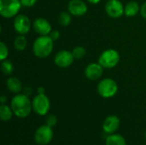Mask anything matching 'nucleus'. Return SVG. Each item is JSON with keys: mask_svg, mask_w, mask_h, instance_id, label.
<instances>
[{"mask_svg": "<svg viewBox=\"0 0 146 145\" xmlns=\"http://www.w3.org/2000/svg\"><path fill=\"white\" fill-rule=\"evenodd\" d=\"M14 46H15V50L18 51L25 50L27 46V39L25 37V35L19 34L14 41Z\"/></svg>", "mask_w": 146, "mask_h": 145, "instance_id": "6ab92c4d", "label": "nucleus"}, {"mask_svg": "<svg viewBox=\"0 0 146 145\" xmlns=\"http://www.w3.org/2000/svg\"><path fill=\"white\" fill-rule=\"evenodd\" d=\"M22 92H23V94H25V95H27V96L29 97V96H31L32 93H33V89H32L31 86H26V87L23 88Z\"/></svg>", "mask_w": 146, "mask_h": 145, "instance_id": "bb28decb", "label": "nucleus"}, {"mask_svg": "<svg viewBox=\"0 0 146 145\" xmlns=\"http://www.w3.org/2000/svg\"><path fill=\"white\" fill-rule=\"evenodd\" d=\"M140 15L143 18L146 19V1L140 7Z\"/></svg>", "mask_w": 146, "mask_h": 145, "instance_id": "cd10ccee", "label": "nucleus"}, {"mask_svg": "<svg viewBox=\"0 0 146 145\" xmlns=\"http://www.w3.org/2000/svg\"><path fill=\"white\" fill-rule=\"evenodd\" d=\"M37 1L38 0H21V5L23 7L31 8L37 3Z\"/></svg>", "mask_w": 146, "mask_h": 145, "instance_id": "393cba45", "label": "nucleus"}, {"mask_svg": "<svg viewBox=\"0 0 146 145\" xmlns=\"http://www.w3.org/2000/svg\"><path fill=\"white\" fill-rule=\"evenodd\" d=\"M14 112L10 106L7 104H1L0 105V119L2 121H9L13 117Z\"/></svg>", "mask_w": 146, "mask_h": 145, "instance_id": "a211bd4d", "label": "nucleus"}, {"mask_svg": "<svg viewBox=\"0 0 146 145\" xmlns=\"http://www.w3.org/2000/svg\"><path fill=\"white\" fill-rule=\"evenodd\" d=\"M7 100H8V98H7V97L5 95H2L0 97V103H1V104H6Z\"/></svg>", "mask_w": 146, "mask_h": 145, "instance_id": "c756f323", "label": "nucleus"}, {"mask_svg": "<svg viewBox=\"0 0 146 145\" xmlns=\"http://www.w3.org/2000/svg\"><path fill=\"white\" fill-rule=\"evenodd\" d=\"M33 30L39 35H49L51 32V25L48 20L44 18H37L33 23Z\"/></svg>", "mask_w": 146, "mask_h": 145, "instance_id": "4468645a", "label": "nucleus"}, {"mask_svg": "<svg viewBox=\"0 0 146 145\" xmlns=\"http://www.w3.org/2000/svg\"><path fill=\"white\" fill-rule=\"evenodd\" d=\"M72 21L71 14L69 12H61L58 15V22L62 26H68Z\"/></svg>", "mask_w": 146, "mask_h": 145, "instance_id": "412c9836", "label": "nucleus"}, {"mask_svg": "<svg viewBox=\"0 0 146 145\" xmlns=\"http://www.w3.org/2000/svg\"><path fill=\"white\" fill-rule=\"evenodd\" d=\"M6 86L10 92L15 94H19L23 90L21 81L18 78L14 76H10L9 78H8V79L6 80Z\"/></svg>", "mask_w": 146, "mask_h": 145, "instance_id": "2eb2a0df", "label": "nucleus"}, {"mask_svg": "<svg viewBox=\"0 0 146 145\" xmlns=\"http://www.w3.org/2000/svg\"><path fill=\"white\" fill-rule=\"evenodd\" d=\"M145 138H146V132H145Z\"/></svg>", "mask_w": 146, "mask_h": 145, "instance_id": "2f4dec72", "label": "nucleus"}, {"mask_svg": "<svg viewBox=\"0 0 146 145\" xmlns=\"http://www.w3.org/2000/svg\"><path fill=\"white\" fill-rule=\"evenodd\" d=\"M10 107L14 112V115L21 119L29 116L33 110V105L29 97L23 93L15 94L13 97L10 102Z\"/></svg>", "mask_w": 146, "mask_h": 145, "instance_id": "f257e3e1", "label": "nucleus"}, {"mask_svg": "<svg viewBox=\"0 0 146 145\" xmlns=\"http://www.w3.org/2000/svg\"><path fill=\"white\" fill-rule=\"evenodd\" d=\"M45 124L50 127H54L57 124V117L55 115H48L45 119Z\"/></svg>", "mask_w": 146, "mask_h": 145, "instance_id": "b1692460", "label": "nucleus"}, {"mask_svg": "<svg viewBox=\"0 0 146 145\" xmlns=\"http://www.w3.org/2000/svg\"><path fill=\"white\" fill-rule=\"evenodd\" d=\"M38 94H45V88L44 86H38L37 89Z\"/></svg>", "mask_w": 146, "mask_h": 145, "instance_id": "c85d7f7f", "label": "nucleus"}, {"mask_svg": "<svg viewBox=\"0 0 146 145\" xmlns=\"http://www.w3.org/2000/svg\"><path fill=\"white\" fill-rule=\"evenodd\" d=\"M87 1L92 4H98L101 2V0H87Z\"/></svg>", "mask_w": 146, "mask_h": 145, "instance_id": "7c9ffc66", "label": "nucleus"}, {"mask_svg": "<svg viewBox=\"0 0 146 145\" xmlns=\"http://www.w3.org/2000/svg\"><path fill=\"white\" fill-rule=\"evenodd\" d=\"M54 138L53 127L43 125L38 126L34 132V141L38 145L49 144Z\"/></svg>", "mask_w": 146, "mask_h": 145, "instance_id": "0eeeda50", "label": "nucleus"}, {"mask_svg": "<svg viewBox=\"0 0 146 145\" xmlns=\"http://www.w3.org/2000/svg\"><path fill=\"white\" fill-rule=\"evenodd\" d=\"M117 91L118 85L113 79H103L98 85V92L103 98H111L116 95Z\"/></svg>", "mask_w": 146, "mask_h": 145, "instance_id": "20e7f679", "label": "nucleus"}, {"mask_svg": "<svg viewBox=\"0 0 146 145\" xmlns=\"http://www.w3.org/2000/svg\"><path fill=\"white\" fill-rule=\"evenodd\" d=\"M72 53H73V56L74 57V59L76 60H80L82 59L86 54V50L84 47L82 46H76L72 50Z\"/></svg>", "mask_w": 146, "mask_h": 145, "instance_id": "4be33fe9", "label": "nucleus"}, {"mask_svg": "<svg viewBox=\"0 0 146 145\" xmlns=\"http://www.w3.org/2000/svg\"><path fill=\"white\" fill-rule=\"evenodd\" d=\"M49 36H50V37L51 38V39L55 42V41H56V40L59 39L61 34H60V32H59V31L55 30V31H51L50 33L49 34Z\"/></svg>", "mask_w": 146, "mask_h": 145, "instance_id": "a878e982", "label": "nucleus"}, {"mask_svg": "<svg viewBox=\"0 0 146 145\" xmlns=\"http://www.w3.org/2000/svg\"><path fill=\"white\" fill-rule=\"evenodd\" d=\"M10 145H13V144H10Z\"/></svg>", "mask_w": 146, "mask_h": 145, "instance_id": "473e14b6", "label": "nucleus"}, {"mask_svg": "<svg viewBox=\"0 0 146 145\" xmlns=\"http://www.w3.org/2000/svg\"><path fill=\"white\" fill-rule=\"evenodd\" d=\"M104 73V68L96 62L90 63L85 68V75L90 80H97L102 77Z\"/></svg>", "mask_w": 146, "mask_h": 145, "instance_id": "ddd939ff", "label": "nucleus"}, {"mask_svg": "<svg viewBox=\"0 0 146 145\" xmlns=\"http://www.w3.org/2000/svg\"><path fill=\"white\" fill-rule=\"evenodd\" d=\"M53 47L54 41L49 35H40L34 40L33 44V52L38 58L44 59L51 54Z\"/></svg>", "mask_w": 146, "mask_h": 145, "instance_id": "f03ea898", "label": "nucleus"}, {"mask_svg": "<svg viewBox=\"0 0 146 145\" xmlns=\"http://www.w3.org/2000/svg\"><path fill=\"white\" fill-rule=\"evenodd\" d=\"M125 6H123L122 3L120 0H108L105 4V11L106 14L114 19L120 18L124 14Z\"/></svg>", "mask_w": 146, "mask_h": 145, "instance_id": "1a4fd4ad", "label": "nucleus"}, {"mask_svg": "<svg viewBox=\"0 0 146 145\" xmlns=\"http://www.w3.org/2000/svg\"><path fill=\"white\" fill-rule=\"evenodd\" d=\"M21 6V0H0V15L6 19L15 17Z\"/></svg>", "mask_w": 146, "mask_h": 145, "instance_id": "7ed1b4c3", "label": "nucleus"}, {"mask_svg": "<svg viewBox=\"0 0 146 145\" xmlns=\"http://www.w3.org/2000/svg\"><path fill=\"white\" fill-rule=\"evenodd\" d=\"M87 5L82 0H70L68 4V12L74 16H83L87 12Z\"/></svg>", "mask_w": 146, "mask_h": 145, "instance_id": "f8f14e48", "label": "nucleus"}, {"mask_svg": "<svg viewBox=\"0 0 146 145\" xmlns=\"http://www.w3.org/2000/svg\"><path fill=\"white\" fill-rule=\"evenodd\" d=\"M1 70L3 73V74L9 76L11 75L14 72V65L11 61H9L7 59L2 61L1 63Z\"/></svg>", "mask_w": 146, "mask_h": 145, "instance_id": "aec40b11", "label": "nucleus"}, {"mask_svg": "<svg viewBox=\"0 0 146 145\" xmlns=\"http://www.w3.org/2000/svg\"><path fill=\"white\" fill-rule=\"evenodd\" d=\"M140 12V6L135 1H130L125 5L124 15L127 17H133Z\"/></svg>", "mask_w": 146, "mask_h": 145, "instance_id": "dca6fc26", "label": "nucleus"}, {"mask_svg": "<svg viewBox=\"0 0 146 145\" xmlns=\"http://www.w3.org/2000/svg\"><path fill=\"white\" fill-rule=\"evenodd\" d=\"M33 111L39 116L47 115L50 109V101L46 94H37L33 101Z\"/></svg>", "mask_w": 146, "mask_h": 145, "instance_id": "423d86ee", "label": "nucleus"}, {"mask_svg": "<svg viewBox=\"0 0 146 145\" xmlns=\"http://www.w3.org/2000/svg\"><path fill=\"white\" fill-rule=\"evenodd\" d=\"M74 61V57L73 56V53L66 50L58 51L54 57L55 64L62 68H68L73 64Z\"/></svg>", "mask_w": 146, "mask_h": 145, "instance_id": "9d476101", "label": "nucleus"}, {"mask_svg": "<svg viewBox=\"0 0 146 145\" xmlns=\"http://www.w3.org/2000/svg\"><path fill=\"white\" fill-rule=\"evenodd\" d=\"M13 25L15 32L20 35H26L29 32L32 27V23L29 17L23 14L17 15L15 17Z\"/></svg>", "mask_w": 146, "mask_h": 145, "instance_id": "6e6552de", "label": "nucleus"}, {"mask_svg": "<svg viewBox=\"0 0 146 145\" xmlns=\"http://www.w3.org/2000/svg\"><path fill=\"white\" fill-rule=\"evenodd\" d=\"M8 56H9L8 46L3 42H0V60L3 61L7 59Z\"/></svg>", "mask_w": 146, "mask_h": 145, "instance_id": "5701e85b", "label": "nucleus"}, {"mask_svg": "<svg viewBox=\"0 0 146 145\" xmlns=\"http://www.w3.org/2000/svg\"><path fill=\"white\" fill-rule=\"evenodd\" d=\"M120 62V55L114 49H108L103 51L98 58V63L107 69H111L116 67Z\"/></svg>", "mask_w": 146, "mask_h": 145, "instance_id": "39448f33", "label": "nucleus"}, {"mask_svg": "<svg viewBox=\"0 0 146 145\" xmlns=\"http://www.w3.org/2000/svg\"><path fill=\"white\" fill-rule=\"evenodd\" d=\"M121 125V121L118 116L116 115H109L106 117L103 122L102 127L104 133L110 135L115 133L116 131L119 129Z\"/></svg>", "mask_w": 146, "mask_h": 145, "instance_id": "9b49d317", "label": "nucleus"}, {"mask_svg": "<svg viewBox=\"0 0 146 145\" xmlns=\"http://www.w3.org/2000/svg\"><path fill=\"white\" fill-rule=\"evenodd\" d=\"M105 145H127V141L121 134H110L105 140Z\"/></svg>", "mask_w": 146, "mask_h": 145, "instance_id": "f3484780", "label": "nucleus"}]
</instances>
